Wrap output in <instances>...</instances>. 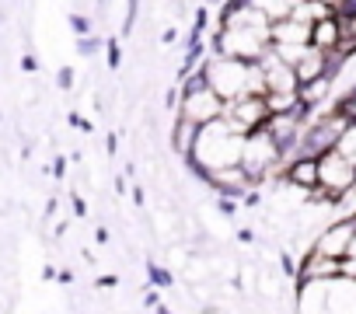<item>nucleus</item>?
Masks as SVG:
<instances>
[{
  "label": "nucleus",
  "mask_w": 356,
  "mask_h": 314,
  "mask_svg": "<svg viewBox=\"0 0 356 314\" xmlns=\"http://www.w3.org/2000/svg\"><path fill=\"white\" fill-rule=\"evenodd\" d=\"M70 32H74V35H91L95 25L88 22V15H70Z\"/></svg>",
  "instance_id": "15"
},
{
  "label": "nucleus",
  "mask_w": 356,
  "mask_h": 314,
  "mask_svg": "<svg viewBox=\"0 0 356 314\" xmlns=\"http://www.w3.org/2000/svg\"><path fill=\"white\" fill-rule=\"evenodd\" d=\"M105 56H108V70H119L122 67V46H119V39H108Z\"/></svg>",
  "instance_id": "14"
},
{
  "label": "nucleus",
  "mask_w": 356,
  "mask_h": 314,
  "mask_svg": "<svg viewBox=\"0 0 356 314\" xmlns=\"http://www.w3.org/2000/svg\"><path fill=\"white\" fill-rule=\"evenodd\" d=\"M356 238V213H342V217H332L311 241V248L332 255V258H346L349 255V245Z\"/></svg>",
  "instance_id": "4"
},
{
  "label": "nucleus",
  "mask_w": 356,
  "mask_h": 314,
  "mask_svg": "<svg viewBox=\"0 0 356 314\" xmlns=\"http://www.w3.org/2000/svg\"><path fill=\"white\" fill-rule=\"evenodd\" d=\"M175 39H178V28H164V32H161V42H164V46H171Z\"/></svg>",
  "instance_id": "23"
},
{
  "label": "nucleus",
  "mask_w": 356,
  "mask_h": 314,
  "mask_svg": "<svg viewBox=\"0 0 356 314\" xmlns=\"http://www.w3.org/2000/svg\"><path fill=\"white\" fill-rule=\"evenodd\" d=\"M241 147H245V133L227 119V115H217L213 122L200 126V140H196V157L210 168H227V165H241Z\"/></svg>",
  "instance_id": "2"
},
{
  "label": "nucleus",
  "mask_w": 356,
  "mask_h": 314,
  "mask_svg": "<svg viewBox=\"0 0 356 314\" xmlns=\"http://www.w3.org/2000/svg\"><path fill=\"white\" fill-rule=\"evenodd\" d=\"M203 70H207L210 88L224 101H234L241 94H266V77H262L259 63H248V60H238V56H224V53H207Z\"/></svg>",
  "instance_id": "1"
},
{
  "label": "nucleus",
  "mask_w": 356,
  "mask_h": 314,
  "mask_svg": "<svg viewBox=\"0 0 356 314\" xmlns=\"http://www.w3.org/2000/svg\"><path fill=\"white\" fill-rule=\"evenodd\" d=\"M248 4H255L269 22H280V18H290V15L297 11L300 0H248Z\"/></svg>",
  "instance_id": "11"
},
{
  "label": "nucleus",
  "mask_w": 356,
  "mask_h": 314,
  "mask_svg": "<svg viewBox=\"0 0 356 314\" xmlns=\"http://www.w3.org/2000/svg\"><path fill=\"white\" fill-rule=\"evenodd\" d=\"M283 179H286L290 185L304 189V192H314V189H318V157H311V154L290 157V161L283 165Z\"/></svg>",
  "instance_id": "6"
},
{
  "label": "nucleus",
  "mask_w": 356,
  "mask_h": 314,
  "mask_svg": "<svg viewBox=\"0 0 356 314\" xmlns=\"http://www.w3.org/2000/svg\"><path fill=\"white\" fill-rule=\"evenodd\" d=\"M63 172H67V161H63V157H56V161H53V175L63 179Z\"/></svg>",
  "instance_id": "25"
},
{
  "label": "nucleus",
  "mask_w": 356,
  "mask_h": 314,
  "mask_svg": "<svg viewBox=\"0 0 356 314\" xmlns=\"http://www.w3.org/2000/svg\"><path fill=\"white\" fill-rule=\"evenodd\" d=\"M234 241H238L241 248H252V245H255V231H252V227H238V231H234Z\"/></svg>",
  "instance_id": "18"
},
{
  "label": "nucleus",
  "mask_w": 356,
  "mask_h": 314,
  "mask_svg": "<svg viewBox=\"0 0 356 314\" xmlns=\"http://www.w3.org/2000/svg\"><path fill=\"white\" fill-rule=\"evenodd\" d=\"M74 81H77L74 67H60V70H56V84H60L63 91H70V88H74Z\"/></svg>",
  "instance_id": "17"
},
{
  "label": "nucleus",
  "mask_w": 356,
  "mask_h": 314,
  "mask_svg": "<svg viewBox=\"0 0 356 314\" xmlns=\"http://www.w3.org/2000/svg\"><path fill=\"white\" fill-rule=\"evenodd\" d=\"M178 91H182V98H178V112H175V115H186V119H193L196 126L213 122V119L224 115V108H227V101H224L210 84H200V88H178Z\"/></svg>",
  "instance_id": "3"
},
{
  "label": "nucleus",
  "mask_w": 356,
  "mask_h": 314,
  "mask_svg": "<svg viewBox=\"0 0 356 314\" xmlns=\"http://www.w3.org/2000/svg\"><path fill=\"white\" fill-rule=\"evenodd\" d=\"M70 206H74V217H88V203L81 196H70Z\"/></svg>",
  "instance_id": "21"
},
{
  "label": "nucleus",
  "mask_w": 356,
  "mask_h": 314,
  "mask_svg": "<svg viewBox=\"0 0 356 314\" xmlns=\"http://www.w3.org/2000/svg\"><path fill=\"white\" fill-rule=\"evenodd\" d=\"M22 70H29V74H35V70H39V60H35L32 53H25V56H22Z\"/></svg>",
  "instance_id": "22"
},
{
  "label": "nucleus",
  "mask_w": 356,
  "mask_h": 314,
  "mask_svg": "<svg viewBox=\"0 0 356 314\" xmlns=\"http://www.w3.org/2000/svg\"><path fill=\"white\" fill-rule=\"evenodd\" d=\"M95 238H98V245H108V238H112V234H108V227H98V231H95Z\"/></svg>",
  "instance_id": "26"
},
{
  "label": "nucleus",
  "mask_w": 356,
  "mask_h": 314,
  "mask_svg": "<svg viewBox=\"0 0 356 314\" xmlns=\"http://www.w3.org/2000/svg\"><path fill=\"white\" fill-rule=\"evenodd\" d=\"M224 115L241 129V133H252L259 129L266 119H269V105H266V94H241L234 101H227Z\"/></svg>",
  "instance_id": "5"
},
{
  "label": "nucleus",
  "mask_w": 356,
  "mask_h": 314,
  "mask_svg": "<svg viewBox=\"0 0 356 314\" xmlns=\"http://www.w3.org/2000/svg\"><path fill=\"white\" fill-rule=\"evenodd\" d=\"M321 4H328V8H332V11L339 15V11H342V4H346V0H321Z\"/></svg>",
  "instance_id": "27"
},
{
  "label": "nucleus",
  "mask_w": 356,
  "mask_h": 314,
  "mask_svg": "<svg viewBox=\"0 0 356 314\" xmlns=\"http://www.w3.org/2000/svg\"><path fill=\"white\" fill-rule=\"evenodd\" d=\"M335 91V81L328 77V74H321V77H314V81H304V84H297V98H300V105H307V108H318L321 101H328V94Z\"/></svg>",
  "instance_id": "8"
},
{
  "label": "nucleus",
  "mask_w": 356,
  "mask_h": 314,
  "mask_svg": "<svg viewBox=\"0 0 356 314\" xmlns=\"http://www.w3.org/2000/svg\"><path fill=\"white\" fill-rule=\"evenodd\" d=\"M339 22H342V32L356 39V11H349V15H339Z\"/></svg>",
  "instance_id": "19"
},
{
  "label": "nucleus",
  "mask_w": 356,
  "mask_h": 314,
  "mask_svg": "<svg viewBox=\"0 0 356 314\" xmlns=\"http://www.w3.org/2000/svg\"><path fill=\"white\" fill-rule=\"evenodd\" d=\"M105 147H108V157H115V150H119V136H115V133H108Z\"/></svg>",
  "instance_id": "24"
},
{
  "label": "nucleus",
  "mask_w": 356,
  "mask_h": 314,
  "mask_svg": "<svg viewBox=\"0 0 356 314\" xmlns=\"http://www.w3.org/2000/svg\"><path fill=\"white\" fill-rule=\"evenodd\" d=\"M77 53L81 56H95L98 53V39L95 35H77Z\"/></svg>",
  "instance_id": "16"
},
{
  "label": "nucleus",
  "mask_w": 356,
  "mask_h": 314,
  "mask_svg": "<svg viewBox=\"0 0 356 314\" xmlns=\"http://www.w3.org/2000/svg\"><path fill=\"white\" fill-rule=\"evenodd\" d=\"M196 140H200V126H196L193 119H186V115H175V119H171L168 143H171V150H175L178 157L193 154V150H196Z\"/></svg>",
  "instance_id": "7"
},
{
  "label": "nucleus",
  "mask_w": 356,
  "mask_h": 314,
  "mask_svg": "<svg viewBox=\"0 0 356 314\" xmlns=\"http://www.w3.org/2000/svg\"><path fill=\"white\" fill-rule=\"evenodd\" d=\"M339 39H342V22H339V15H328V18H321V22L311 25V46H314V49H325V53H328Z\"/></svg>",
  "instance_id": "9"
},
{
  "label": "nucleus",
  "mask_w": 356,
  "mask_h": 314,
  "mask_svg": "<svg viewBox=\"0 0 356 314\" xmlns=\"http://www.w3.org/2000/svg\"><path fill=\"white\" fill-rule=\"evenodd\" d=\"M335 147H339V150L349 157V161L356 165V122H349V126H346V133L339 136V143H335Z\"/></svg>",
  "instance_id": "13"
},
{
  "label": "nucleus",
  "mask_w": 356,
  "mask_h": 314,
  "mask_svg": "<svg viewBox=\"0 0 356 314\" xmlns=\"http://www.w3.org/2000/svg\"><path fill=\"white\" fill-rule=\"evenodd\" d=\"M147 276H150V286H157V290H171V283H175V272H171V265L147 262Z\"/></svg>",
  "instance_id": "12"
},
{
  "label": "nucleus",
  "mask_w": 356,
  "mask_h": 314,
  "mask_svg": "<svg viewBox=\"0 0 356 314\" xmlns=\"http://www.w3.org/2000/svg\"><path fill=\"white\" fill-rule=\"evenodd\" d=\"M102 4H105V0H102Z\"/></svg>",
  "instance_id": "28"
},
{
  "label": "nucleus",
  "mask_w": 356,
  "mask_h": 314,
  "mask_svg": "<svg viewBox=\"0 0 356 314\" xmlns=\"http://www.w3.org/2000/svg\"><path fill=\"white\" fill-rule=\"evenodd\" d=\"M293 74H297V84L321 77V74H325V49H314V46L307 42V49H304L300 60L293 63Z\"/></svg>",
  "instance_id": "10"
},
{
  "label": "nucleus",
  "mask_w": 356,
  "mask_h": 314,
  "mask_svg": "<svg viewBox=\"0 0 356 314\" xmlns=\"http://www.w3.org/2000/svg\"><path fill=\"white\" fill-rule=\"evenodd\" d=\"M70 126H74L77 133H91V119H84V115H77V112H70Z\"/></svg>",
  "instance_id": "20"
}]
</instances>
